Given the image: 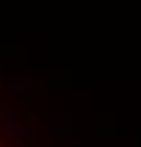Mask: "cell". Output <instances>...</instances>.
<instances>
[{
  "label": "cell",
  "instance_id": "1",
  "mask_svg": "<svg viewBox=\"0 0 141 147\" xmlns=\"http://www.w3.org/2000/svg\"><path fill=\"white\" fill-rule=\"evenodd\" d=\"M0 147H14L9 139H6V133H3V130H0Z\"/></svg>",
  "mask_w": 141,
  "mask_h": 147
}]
</instances>
